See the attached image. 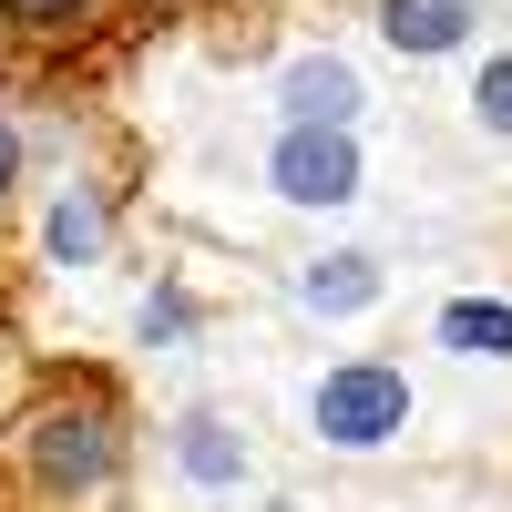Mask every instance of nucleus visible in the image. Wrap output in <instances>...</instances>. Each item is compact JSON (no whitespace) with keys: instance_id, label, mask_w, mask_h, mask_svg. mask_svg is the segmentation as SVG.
<instances>
[{"instance_id":"nucleus-2","label":"nucleus","mask_w":512,"mask_h":512,"mask_svg":"<svg viewBox=\"0 0 512 512\" xmlns=\"http://www.w3.org/2000/svg\"><path fill=\"white\" fill-rule=\"evenodd\" d=\"M113 461H123V431H113L103 400H72V410H41L31 420V472H41V492H93V482H113Z\"/></svg>"},{"instance_id":"nucleus-13","label":"nucleus","mask_w":512,"mask_h":512,"mask_svg":"<svg viewBox=\"0 0 512 512\" xmlns=\"http://www.w3.org/2000/svg\"><path fill=\"white\" fill-rule=\"evenodd\" d=\"M21 185V134H11V113H0V195Z\"/></svg>"},{"instance_id":"nucleus-1","label":"nucleus","mask_w":512,"mask_h":512,"mask_svg":"<svg viewBox=\"0 0 512 512\" xmlns=\"http://www.w3.org/2000/svg\"><path fill=\"white\" fill-rule=\"evenodd\" d=\"M318 441H338V451H379L390 431H410V379L390 369V359H349V369H328L318 379Z\"/></svg>"},{"instance_id":"nucleus-3","label":"nucleus","mask_w":512,"mask_h":512,"mask_svg":"<svg viewBox=\"0 0 512 512\" xmlns=\"http://www.w3.org/2000/svg\"><path fill=\"white\" fill-rule=\"evenodd\" d=\"M267 185L287 205H349L359 195V144L349 134H318V123H287L277 154H267Z\"/></svg>"},{"instance_id":"nucleus-11","label":"nucleus","mask_w":512,"mask_h":512,"mask_svg":"<svg viewBox=\"0 0 512 512\" xmlns=\"http://www.w3.org/2000/svg\"><path fill=\"white\" fill-rule=\"evenodd\" d=\"M472 113H482V134H502V144H512V52H492V62H482Z\"/></svg>"},{"instance_id":"nucleus-5","label":"nucleus","mask_w":512,"mask_h":512,"mask_svg":"<svg viewBox=\"0 0 512 512\" xmlns=\"http://www.w3.org/2000/svg\"><path fill=\"white\" fill-rule=\"evenodd\" d=\"M482 21V0H379V31H390V52H461Z\"/></svg>"},{"instance_id":"nucleus-8","label":"nucleus","mask_w":512,"mask_h":512,"mask_svg":"<svg viewBox=\"0 0 512 512\" xmlns=\"http://www.w3.org/2000/svg\"><path fill=\"white\" fill-rule=\"evenodd\" d=\"M185 472L195 482H246V451H236L226 420H185Z\"/></svg>"},{"instance_id":"nucleus-12","label":"nucleus","mask_w":512,"mask_h":512,"mask_svg":"<svg viewBox=\"0 0 512 512\" xmlns=\"http://www.w3.org/2000/svg\"><path fill=\"white\" fill-rule=\"evenodd\" d=\"M144 338H154V349H164V338H185V297H154V308H144Z\"/></svg>"},{"instance_id":"nucleus-4","label":"nucleus","mask_w":512,"mask_h":512,"mask_svg":"<svg viewBox=\"0 0 512 512\" xmlns=\"http://www.w3.org/2000/svg\"><path fill=\"white\" fill-rule=\"evenodd\" d=\"M277 103H287V123H318V134H349V123H359V72H349V62H328V52H308V62H287Z\"/></svg>"},{"instance_id":"nucleus-7","label":"nucleus","mask_w":512,"mask_h":512,"mask_svg":"<svg viewBox=\"0 0 512 512\" xmlns=\"http://www.w3.org/2000/svg\"><path fill=\"white\" fill-rule=\"evenodd\" d=\"M297 297H308L318 318H359L369 297H379V267H369V256H318V267L297 277Z\"/></svg>"},{"instance_id":"nucleus-9","label":"nucleus","mask_w":512,"mask_h":512,"mask_svg":"<svg viewBox=\"0 0 512 512\" xmlns=\"http://www.w3.org/2000/svg\"><path fill=\"white\" fill-rule=\"evenodd\" d=\"M93 246H103V205L93 195H62L52 205V267H82Z\"/></svg>"},{"instance_id":"nucleus-10","label":"nucleus","mask_w":512,"mask_h":512,"mask_svg":"<svg viewBox=\"0 0 512 512\" xmlns=\"http://www.w3.org/2000/svg\"><path fill=\"white\" fill-rule=\"evenodd\" d=\"M93 11H103V0H0V21H11V31H82Z\"/></svg>"},{"instance_id":"nucleus-6","label":"nucleus","mask_w":512,"mask_h":512,"mask_svg":"<svg viewBox=\"0 0 512 512\" xmlns=\"http://www.w3.org/2000/svg\"><path fill=\"white\" fill-rule=\"evenodd\" d=\"M441 349H461V359H512V297H451V308H441Z\"/></svg>"}]
</instances>
